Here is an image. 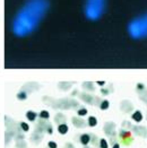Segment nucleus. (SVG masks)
I'll use <instances>...</instances> for the list:
<instances>
[{
	"instance_id": "nucleus-6",
	"label": "nucleus",
	"mask_w": 147,
	"mask_h": 148,
	"mask_svg": "<svg viewBox=\"0 0 147 148\" xmlns=\"http://www.w3.org/2000/svg\"><path fill=\"white\" fill-rule=\"evenodd\" d=\"M133 119L137 121V122H139V121H142L143 120V115H142V113L139 111H137L136 113H134V115H133Z\"/></svg>"
},
{
	"instance_id": "nucleus-2",
	"label": "nucleus",
	"mask_w": 147,
	"mask_h": 148,
	"mask_svg": "<svg viewBox=\"0 0 147 148\" xmlns=\"http://www.w3.org/2000/svg\"><path fill=\"white\" fill-rule=\"evenodd\" d=\"M127 31L129 35L136 40L147 37V12L134 18L128 24Z\"/></svg>"
},
{
	"instance_id": "nucleus-11",
	"label": "nucleus",
	"mask_w": 147,
	"mask_h": 148,
	"mask_svg": "<svg viewBox=\"0 0 147 148\" xmlns=\"http://www.w3.org/2000/svg\"><path fill=\"white\" fill-rule=\"evenodd\" d=\"M21 127L23 128V130H24V131H27V130L30 129V128H28V125H27L26 123H24V122H23V123H21Z\"/></svg>"
},
{
	"instance_id": "nucleus-3",
	"label": "nucleus",
	"mask_w": 147,
	"mask_h": 148,
	"mask_svg": "<svg viewBox=\"0 0 147 148\" xmlns=\"http://www.w3.org/2000/svg\"><path fill=\"white\" fill-rule=\"evenodd\" d=\"M106 8V0H85L84 14L88 21H98Z\"/></svg>"
},
{
	"instance_id": "nucleus-5",
	"label": "nucleus",
	"mask_w": 147,
	"mask_h": 148,
	"mask_svg": "<svg viewBox=\"0 0 147 148\" xmlns=\"http://www.w3.org/2000/svg\"><path fill=\"white\" fill-rule=\"evenodd\" d=\"M58 130H59V132H60L61 135H66V134L68 132V127H67L66 124H60L59 128H58Z\"/></svg>"
},
{
	"instance_id": "nucleus-4",
	"label": "nucleus",
	"mask_w": 147,
	"mask_h": 148,
	"mask_svg": "<svg viewBox=\"0 0 147 148\" xmlns=\"http://www.w3.org/2000/svg\"><path fill=\"white\" fill-rule=\"evenodd\" d=\"M89 140H91V137L88 136V135H82L80 136V143L83 144V145H87L88 143H89Z\"/></svg>"
},
{
	"instance_id": "nucleus-1",
	"label": "nucleus",
	"mask_w": 147,
	"mask_h": 148,
	"mask_svg": "<svg viewBox=\"0 0 147 148\" xmlns=\"http://www.w3.org/2000/svg\"><path fill=\"white\" fill-rule=\"evenodd\" d=\"M49 7V0H26L12 18V34L17 37L32 34L45 17Z\"/></svg>"
},
{
	"instance_id": "nucleus-7",
	"label": "nucleus",
	"mask_w": 147,
	"mask_h": 148,
	"mask_svg": "<svg viewBox=\"0 0 147 148\" xmlns=\"http://www.w3.org/2000/svg\"><path fill=\"white\" fill-rule=\"evenodd\" d=\"M27 118L31 120V121H34V119L36 118V113H34V112H32V111H30V112H27Z\"/></svg>"
},
{
	"instance_id": "nucleus-9",
	"label": "nucleus",
	"mask_w": 147,
	"mask_h": 148,
	"mask_svg": "<svg viewBox=\"0 0 147 148\" xmlns=\"http://www.w3.org/2000/svg\"><path fill=\"white\" fill-rule=\"evenodd\" d=\"M100 145H101V148H108V144H106V140L105 139H102L100 141Z\"/></svg>"
},
{
	"instance_id": "nucleus-15",
	"label": "nucleus",
	"mask_w": 147,
	"mask_h": 148,
	"mask_svg": "<svg viewBox=\"0 0 147 148\" xmlns=\"http://www.w3.org/2000/svg\"><path fill=\"white\" fill-rule=\"evenodd\" d=\"M113 148H120V146H119V144H115V145L113 146Z\"/></svg>"
},
{
	"instance_id": "nucleus-10",
	"label": "nucleus",
	"mask_w": 147,
	"mask_h": 148,
	"mask_svg": "<svg viewBox=\"0 0 147 148\" xmlns=\"http://www.w3.org/2000/svg\"><path fill=\"white\" fill-rule=\"evenodd\" d=\"M108 108H109V102H108V101H104L103 104L101 105V109H102V110H105V109H108Z\"/></svg>"
},
{
	"instance_id": "nucleus-12",
	"label": "nucleus",
	"mask_w": 147,
	"mask_h": 148,
	"mask_svg": "<svg viewBox=\"0 0 147 148\" xmlns=\"http://www.w3.org/2000/svg\"><path fill=\"white\" fill-rule=\"evenodd\" d=\"M41 116H42V118H45V119H47V118H49V113H48V112H45V111L41 112Z\"/></svg>"
},
{
	"instance_id": "nucleus-8",
	"label": "nucleus",
	"mask_w": 147,
	"mask_h": 148,
	"mask_svg": "<svg viewBox=\"0 0 147 148\" xmlns=\"http://www.w3.org/2000/svg\"><path fill=\"white\" fill-rule=\"evenodd\" d=\"M88 123H89V125H92V127H95V125L98 124L96 118H94V116H91V118L88 119Z\"/></svg>"
},
{
	"instance_id": "nucleus-13",
	"label": "nucleus",
	"mask_w": 147,
	"mask_h": 148,
	"mask_svg": "<svg viewBox=\"0 0 147 148\" xmlns=\"http://www.w3.org/2000/svg\"><path fill=\"white\" fill-rule=\"evenodd\" d=\"M48 146H49L50 148H57V144L53 143V141H50L49 144H48Z\"/></svg>"
},
{
	"instance_id": "nucleus-14",
	"label": "nucleus",
	"mask_w": 147,
	"mask_h": 148,
	"mask_svg": "<svg viewBox=\"0 0 147 148\" xmlns=\"http://www.w3.org/2000/svg\"><path fill=\"white\" fill-rule=\"evenodd\" d=\"M86 113H87V111H86L85 109H83V110H80V111L78 112V114H79V115H85Z\"/></svg>"
}]
</instances>
